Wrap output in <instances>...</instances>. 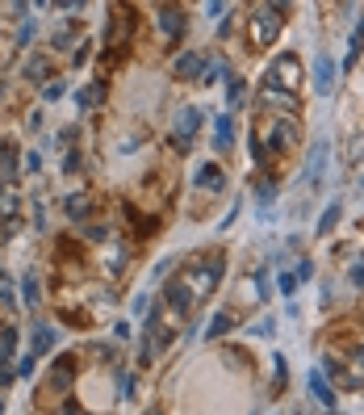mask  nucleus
Segmentation results:
<instances>
[{
  "label": "nucleus",
  "mask_w": 364,
  "mask_h": 415,
  "mask_svg": "<svg viewBox=\"0 0 364 415\" xmlns=\"http://www.w3.org/2000/svg\"><path fill=\"white\" fill-rule=\"evenodd\" d=\"M310 273H314V265H310V261H301V265H297V269H293V277H297V281H306V277H310Z\"/></svg>",
  "instance_id": "obj_26"
},
{
  "label": "nucleus",
  "mask_w": 364,
  "mask_h": 415,
  "mask_svg": "<svg viewBox=\"0 0 364 415\" xmlns=\"http://www.w3.org/2000/svg\"><path fill=\"white\" fill-rule=\"evenodd\" d=\"M13 143H5L0 147V176H5V185H13V176H17V168H13Z\"/></svg>",
  "instance_id": "obj_14"
},
{
  "label": "nucleus",
  "mask_w": 364,
  "mask_h": 415,
  "mask_svg": "<svg viewBox=\"0 0 364 415\" xmlns=\"http://www.w3.org/2000/svg\"><path fill=\"white\" fill-rule=\"evenodd\" d=\"M147 415H160V411H147Z\"/></svg>",
  "instance_id": "obj_32"
},
{
  "label": "nucleus",
  "mask_w": 364,
  "mask_h": 415,
  "mask_svg": "<svg viewBox=\"0 0 364 415\" xmlns=\"http://www.w3.org/2000/svg\"><path fill=\"white\" fill-rule=\"evenodd\" d=\"M160 30H164L168 38H180V34H184V13H180V9H164V13H160Z\"/></svg>",
  "instance_id": "obj_12"
},
{
  "label": "nucleus",
  "mask_w": 364,
  "mask_h": 415,
  "mask_svg": "<svg viewBox=\"0 0 364 415\" xmlns=\"http://www.w3.org/2000/svg\"><path fill=\"white\" fill-rule=\"evenodd\" d=\"M25 76H30V80H46V76H50V68H46L42 59H34V63L25 68Z\"/></svg>",
  "instance_id": "obj_24"
},
{
  "label": "nucleus",
  "mask_w": 364,
  "mask_h": 415,
  "mask_svg": "<svg viewBox=\"0 0 364 415\" xmlns=\"http://www.w3.org/2000/svg\"><path fill=\"white\" fill-rule=\"evenodd\" d=\"M259 101H264V105H272V110H285V114L297 110V97H293V92H281V88H272V84L259 88Z\"/></svg>",
  "instance_id": "obj_9"
},
{
  "label": "nucleus",
  "mask_w": 364,
  "mask_h": 415,
  "mask_svg": "<svg viewBox=\"0 0 364 415\" xmlns=\"http://www.w3.org/2000/svg\"><path fill=\"white\" fill-rule=\"evenodd\" d=\"M231 134H235L231 118H218V122H214V147H218V151H222V147H231Z\"/></svg>",
  "instance_id": "obj_16"
},
{
  "label": "nucleus",
  "mask_w": 364,
  "mask_h": 415,
  "mask_svg": "<svg viewBox=\"0 0 364 415\" xmlns=\"http://www.w3.org/2000/svg\"><path fill=\"white\" fill-rule=\"evenodd\" d=\"M281 9L285 5H259L255 17H251V46L255 50H264L277 34H281Z\"/></svg>",
  "instance_id": "obj_2"
},
{
  "label": "nucleus",
  "mask_w": 364,
  "mask_h": 415,
  "mask_svg": "<svg viewBox=\"0 0 364 415\" xmlns=\"http://www.w3.org/2000/svg\"><path fill=\"white\" fill-rule=\"evenodd\" d=\"M67 214H72L76 223H80V219L88 214V197H84V193H76V197H67Z\"/></svg>",
  "instance_id": "obj_20"
},
{
  "label": "nucleus",
  "mask_w": 364,
  "mask_h": 415,
  "mask_svg": "<svg viewBox=\"0 0 364 415\" xmlns=\"http://www.w3.org/2000/svg\"><path fill=\"white\" fill-rule=\"evenodd\" d=\"M264 84H272V88H281V92H293L297 97V88H301V59L297 55H277L272 63H268V76H264Z\"/></svg>",
  "instance_id": "obj_1"
},
{
  "label": "nucleus",
  "mask_w": 364,
  "mask_h": 415,
  "mask_svg": "<svg viewBox=\"0 0 364 415\" xmlns=\"http://www.w3.org/2000/svg\"><path fill=\"white\" fill-rule=\"evenodd\" d=\"M21 285H25V302L34 306V302H38V281H34V273H30V277H25Z\"/></svg>",
  "instance_id": "obj_25"
},
{
  "label": "nucleus",
  "mask_w": 364,
  "mask_h": 415,
  "mask_svg": "<svg viewBox=\"0 0 364 415\" xmlns=\"http://www.w3.org/2000/svg\"><path fill=\"white\" fill-rule=\"evenodd\" d=\"M310 394H314L323 407H335V390L327 386V378H323V370H314V374H310Z\"/></svg>",
  "instance_id": "obj_11"
},
{
  "label": "nucleus",
  "mask_w": 364,
  "mask_h": 415,
  "mask_svg": "<svg viewBox=\"0 0 364 415\" xmlns=\"http://www.w3.org/2000/svg\"><path fill=\"white\" fill-rule=\"evenodd\" d=\"M335 76H339V63L331 55H319L314 59V92L319 97H331L335 92Z\"/></svg>",
  "instance_id": "obj_4"
},
{
  "label": "nucleus",
  "mask_w": 364,
  "mask_h": 415,
  "mask_svg": "<svg viewBox=\"0 0 364 415\" xmlns=\"http://www.w3.org/2000/svg\"><path fill=\"white\" fill-rule=\"evenodd\" d=\"M63 415H84V411H80L76 403H67V407H63Z\"/></svg>",
  "instance_id": "obj_31"
},
{
  "label": "nucleus",
  "mask_w": 364,
  "mask_h": 415,
  "mask_svg": "<svg viewBox=\"0 0 364 415\" xmlns=\"http://www.w3.org/2000/svg\"><path fill=\"white\" fill-rule=\"evenodd\" d=\"M272 197H277V185H272V181H268V185H264V189H259V201H264V205H268V201H272Z\"/></svg>",
  "instance_id": "obj_28"
},
{
  "label": "nucleus",
  "mask_w": 364,
  "mask_h": 415,
  "mask_svg": "<svg viewBox=\"0 0 364 415\" xmlns=\"http://www.w3.org/2000/svg\"><path fill=\"white\" fill-rule=\"evenodd\" d=\"M352 285H364V261L352 265Z\"/></svg>",
  "instance_id": "obj_27"
},
{
  "label": "nucleus",
  "mask_w": 364,
  "mask_h": 415,
  "mask_svg": "<svg viewBox=\"0 0 364 415\" xmlns=\"http://www.w3.org/2000/svg\"><path fill=\"white\" fill-rule=\"evenodd\" d=\"M360 386H364V348H356L352 370H347V390H360Z\"/></svg>",
  "instance_id": "obj_13"
},
{
  "label": "nucleus",
  "mask_w": 364,
  "mask_h": 415,
  "mask_svg": "<svg viewBox=\"0 0 364 415\" xmlns=\"http://www.w3.org/2000/svg\"><path fill=\"white\" fill-rule=\"evenodd\" d=\"M285 378H289V374H285V361L277 356V390H285Z\"/></svg>",
  "instance_id": "obj_29"
},
{
  "label": "nucleus",
  "mask_w": 364,
  "mask_h": 415,
  "mask_svg": "<svg viewBox=\"0 0 364 415\" xmlns=\"http://www.w3.org/2000/svg\"><path fill=\"white\" fill-rule=\"evenodd\" d=\"M222 273H226V261H222V256H210V261H205V269H193V273H189L184 285L193 290V298H205V294L222 281Z\"/></svg>",
  "instance_id": "obj_3"
},
{
  "label": "nucleus",
  "mask_w": 364,
  "mask_h": 415,
  "mask_svg": "<svg viewBox=\"0 0 364 415\" xmlns=\"http://www.w3.org/2000/svg\"><path fill=\"white\" fill-rule=\"evenodd\" d=\"M172 344V332H164L160 327V319H147V340H142V356L147 361H155V356H160L164 348Z\"/></svg>",
  "instance_id": "obj_5"
},
{
  "label": "nucleus",
  "mask_w": 364,
  "mask_h": 415,
  "mask_svg": "<svg viewBox=\"0 0 364 415\" xmlns=\"http://www.w3.org/2000/svg\"><path fill=\"white\" fill-rule=\"evenodd\" d=\"M201 126V114L197 110H180V118H176V134H172V143L180 147V151H189V143H193V130Z\"/></svg>",
  "instance_id": "obj_7"
},
{
  "label": "nucleus",
  "mask_w": 364,
  "mask_h": 415,
  "mask_svg": "<svg viewBox=\"0 0 364 415\" xmlns=\"http://www.w3.org/2000/svg\"><path fill=\"white\" fill-rule=\"evenodd\" d=\"M172 72H176L180 80H193V76H201V72H205V55H201V50H184V55L172 63Z\"/></svg>",
  "instance_id": "obj_8"
},
{
  "label": "nucleus",
  "mask_w": 364,
  "mask_h": 415,
  "mask_svg": "<svg viewBox=\"0 0 364 415\" xmlns=\"http://www.w3.org/2000/svg\"><path fill=\"white\" fill-rule=\"evenodd\" d=\"M168 302H172V310H176V315H189L197 298H193V290H189L184 281H172V285H168Z\"/></svg>",
  "instance_id": "obj_10"
},
{
  "label": "nucleus",
  "mask_w": 364,
  "mask_h": 415,
  "mask_svg": "<svg viewBox=\"0 0 364 415\" xmlns=\"http://www.w3.org/2000/svg\"><path fill=\"white\" fill-rule=\"evenodd\" d=\"M243 97H247V88H243V80H239V76H231V80H226V101H231V105H239V101H243Z\"/></svg>",
  "instance_id": "obj_22"
},
{
  "label": "nucleus",
  "mask_w": 364,
  "mask_h": 415,
  "mask_svg": "<svg viewBox=\"0 0 364 415\" xmlns=\"http://www.w3.org/2000/svg\"><path fill=\"white\" fill-rule=\"evenodd\" d=\"M323 164H327V143L319 139L314 147H310V160H306V172H301V181H306L310 189H319V181H323Z\"/></svg>",
  "instance_id": "obj_6"
},
{
  "label": "nucleus",
  "mask_w": 364,
  "mask_h": 415,
  "mask_svg": "<svg viewBox=\"0 0 364 415\" xmlns=\"http://www.w3.org/2000/svg\"><path fill=\"white\" fill-rule=\"evenodd\" d=\"M335 223H339V201H335V205H327V210H323V219H319V235H327V231H331Z\"/></svg>",
  "instance_id": "obj_21"
},
{
  "label": "nucleus",
  "mask_w": 364,
  "mask_h": 415,
  "mask_svg": "<svg viewBox=\"0 0 364 415\" xmlns=\"http://www.w3.org/2000/svg\"><path fill=\"white\" fill-rule=\"evenodd\" d=\"M50 344H55V332H50L46 323H38V327H34V356L50 352Z\"/></svg>",
  "instance_id": "obj_15"
},
{
  "label": "nucleus",
  "mask_w": 364,
  "mask_h": 415,
  "mask_svg": "<svg viewBox=\"0 0 364 415\" xmlns=\"http://www.w3.org/2000/svg\"><path fill=\"white\" fill-rule=\"evenodd\" d=\"M360 46H364V21L356 26V34H352V50H347V63H356L360 59Z\"/></svg>",
  "instance_id": "obj_23"
},
{
  "label": "nucleus",
  "mask_w": 364,
  "mask_h": 415,
  "mask_svg": "<svg viewBox=\"0 0 364 415\" xmlns=\"http://www.w3.org/2000/svg\"><path fill=\"white\" fill-rule=\"evenodd\" d=\"M281 290H285V294H293V290H297V277H293V273H285V277H281Z\"/></svg>",
  "instance_id": "obj_30"
},
{
  "label": "nucleus",
  "mask_w": 364,
  "mask_h": 415,
  "mask_svg": "<svg viewBox=\"0 0 364 415\" xmlns=\"http://www.w3.org/2000/svg\"><path fill=\"white\" fill-rule=\"evenodd\" d=\"M13 348H17V332L5 327V336H0V361H13Z\"/></svg>",
  "instance_id": "obj_19"
},
{
  "label": "nucleus",
  "mask_w": 364,
  "mask_h": 415,
  "mask_svg": "<svg viewBox=\"0 0 364 415\" xmlns=\"http://www.w3.org/2000/svg\"><path fill=\"white\" fill-rule=\"evenodd\" d=\"M231 323H235V319H231L226 310H222V315H214V323L205 327V336H210V340H218V336H226V332H231Z\"/></svg>",
  "instance_id": "obj_18"
},
{
  "label": "nucleus",
  "mask_w": 364,
  "mask_h": 415,
  "mask_svg": "<svg viewBox=\"0 0 364 415\" xmlns=\"http://www.w3.org/2000/svg\"><path fill=\"white\" fill-rule=\"evenodd\" d=\"M197 181H205V189H222V168H218V164H205V168L197 172Z\"/></svg>",
  "instance_id": "obj_17"
}]
</instances>
